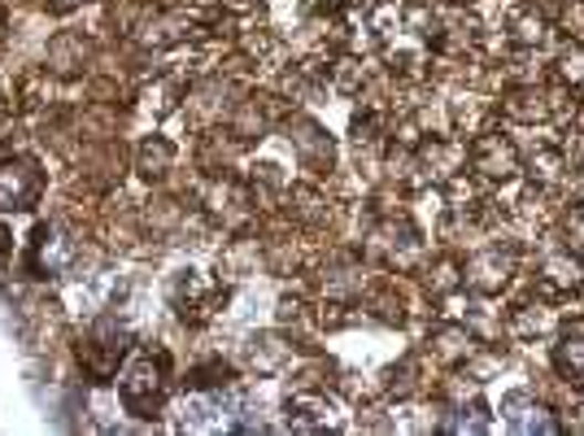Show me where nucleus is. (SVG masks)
Masks as SVG:
<instances>
[{
  "instance_id": "nucleus-1",
  "label": "nucleus",
  "mask_w": 584,
  "mask_h": 436,
  "mask_svg": "<svg viewBox=\"0 0 584 436\" xmlns=\"http://www.w3.org/2000/svg\"><path fill=\"white\" fill-rule=\"evenodd\" d=\"M35 193H40V175L31 162H18V166L9 162L0 170V201H9V210H27L35 201Z\"/></svg>"
},
{
  "instance_id": "nucleus-2",
  "label": "nucleus",
  "mask_w": 584,
  "mask_h": 436,
  "mask_svg": "<svg viewBox=\"0 0 584 436\" xmlns=\"http://www.w3.org/2000/svg\"><path fill=\"white\" fill-rule=\"evenodd\" d=\"M145 393H161V380H157V366H153V359H136L132 363V371H127V380H123V402L136 411V415H148L153 411V402H148Z\"/></svg>"
},
{
  "instance_id": "nucleus-4",
  "label": "nucleus",
  "mask_w": 584,
  "mask_h": 436,
  "mask_svg": "<svg viewBox=\"0 0 584 436\" xmlns=\"http://www.w3.org/2000/svg\"><path fill=\"white\" fill-rule=\"evenodd\" d=\"M559 366H563V371H567L576 384H584V341H576V345L567 341V345L559 350Z\"/></svg>"
},
{
  "instance_id": "nucleus-3",
  "label": "nucleus",
  "mask_w": 584,
  "mask_h": 436,
  "mask_svg": "<svg viewBox=\"0 0 584 436\" xmlns=\"http://www.w3.org/2000/svg\"><path fill=\"white\" fill-rule=\"evenodd\" d=\"M66 258H71V249L58 240V231L40 227V231H35V271H49V276H58V271L66 267Z\"/></svg>"
}]
</instances>
